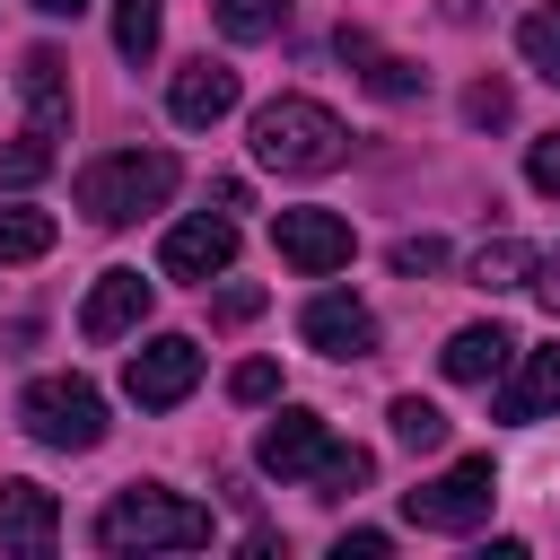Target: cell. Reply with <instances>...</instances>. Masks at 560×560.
<instances>
[{"instance_id":"32","label":"cell","mask_w":560,"mask_h":560,"mask_svg":"<svg viewBox=\"0 0 560 560\" xmlns=\"http://www.w3.org/2000/svg\"><path fill=\"white\" fill-rule=\"evenodd\" d=\"M525 289H534V298H542V306L560 315V245H551V254H534V271H525Z\"/></svg>"},{"instance_id":"8","label":"cell","mask_w":560,"mask_h":560,"mask_svg":"<svg viewBox=\"0 0 560 560\" xmlns=\"http://www.w3.org/2000/svg\"><path fill=\"white\" fill-rule=\"evenodd\" d=\"M332 446H341V438L324 429V411H280V420L254 438V464H262L271 481H315Z\"/></svg>"},{"instance_id":"19","label":"cell","mask_w":560,"mask_h":560,"mask_svg":"<svg viewBox=\"0 0 560 560\" xmlns=\"http://www.w3.org/2000/svg\"><path fill=\"white\" fill-rule=\"evenodd\" d=\"M525 271H534V245H516V236H490L481 254H472V289H525Z\"/></svg>"},{"instance_id":"11","label":"cell","mask_w":560,"mask_h":560,"mask_svg":"<svg viewBox=\"0 0 560 560\" xmlns=\"http://www.w3.org/2000/svg\"><path fill=\"white\" fill-rule=\"evenodd\" d=\"M166 114H175L184 131L228 122V114H236V70H228V61H210V52H201V61H184V70H175V88H166Z\"/></svg>"},{"instance_id":"29","label":"cell","mask_w":560,"mask_h":560,"mask_svg":"<svg viewBox=\"0 0 560 560\" xmlns=\"http://www.w3.org/2000/svg\"><path fill=\"white\" fill-rule=\"evenodd\" d=\"M228 394H236V402H271V394H280V368H271V359H245V368L228 376Z\"/></svg>"},{"instance_id":"28","label":"cell","mask_w":560,"mask_h":560,"mask_svg":"<svg viewBox=\"0 0 560 560\" xmlns=\"http://www.w3.org/2000/svg\"><path fill=\"white\" fill-rule=\"evenodd\" d=\"M394 271H402V280H420V271H446V245H438V236H402V245H394Z\"/></svg>"},{"instance_id":"22","label":"cell","mask_w":560,"mask_h":560,"mask_svg":"<svg viewBox=\"0 0 560 560\" xmlns=\"http://www.w3.org/2000/svg\"><path fill=\"white\" fill-rule=\"evenodd\" d=\"M35 254H52V219L26 210V201H9L0 210V262H35Z\"/></svg>"},{"instance_id":"1","label":"cell","mask_w":560,"mask_h":560,"mask_svg":"<svg viewBox=\"0 0 560 560\" xmlns=\"http://www.w3.org/2000/svg\"><path fill=\"white\" fill-rule=\"evenodd\" d=\"M254 158L271 175H332L350 158V122L324 96H271L254 105Z\"/></svg>"},{"instance_id":"27","label":"cell","mask_w":560,"mask_h":560,"mask_svg":"<svg viewBox=\"0 0 560 560\" xmlns=\"http://www.w3.org/2000/svg\"><path fill=\"white\" fill-rule=\"evenodd\" d=\"M525 184H534V192H551V201H560V131H542V140H534V149H525Z\"/></svg>"},{"instance_id":"16","label":"cell","mask_w":560,"mask_h":560,"mask_svg":"<svg viewBox=\"0 0 560 560\" xmlns=\"http://www.w3.org/2000/svg\"><path fill=\"white\" fill-rule=\"evenodd\" d=\"M560 411V341H542V350H525L516 359V376H508V394H499V420H551Z\"/></svg>"},{"instance_id":"13","label":"cell","mask_w":560,"mask_h":560,"mask_svg":"<svg viewBox=\"0 0 560 560\" xmlns=\"http://www.w3.org/2000/svg\"><path fill=\"white\" fill-rule=\"evenodd\" d=\"M140 315H149V280L140 271H96V289L79 306V332L88 341H122V332H140Z\"/></svg>"},{"instance_id":"21","label":"cell","mask_w":560,"mask_h":560,"mask_svg":"<svg viewBox=\"0 0 560 560\" xmlns=\"http://www.w3.org/2000/svg\"><path fill=\"white\" fill-rule=\"evenodd\" d=\"M516 52H525V70H542V79L560 88V0L525 9V26H516Z\"/></svg>"},{"instance_id":"10","label":"cell","mask_w":560,"mask_h":560,"mask_svg":"<svg viewBox=\"0 0 560 560\" xmlns=\"http://www.w3.org/2000/svg\"><path fill=\"white\" fill-rule=\"evenodd\" d=\"M236 262V219H175L158 236V271L166 280H219Z\"/></svg>"},{"instance_id":"3","label":"cell","mask_w":560,"mask_h":560,"mask_svg":"<svg viewBox=\"0 0 560 560\" xmlns=\"http://www.w3.org/2000/svg\"><path fill=\"white\" fill-rule=\"evenodd\" d=\"M96 542H105L114 560H131V551H201V542H210V508H192V499H175V490H158V481H131L122 499H105Z\"/></svg>"},{"instance_id":"25","label":"cell","mask_w":560,"mask_h":560,"mask_svg":"<svg viewBox=\"0 0 560 560\" xmlns=\"http://www.w3.org/2000/svg\"><path fill=\"white\" fill-rule=\"evenodd\" d=\"M44 166H52V140H44V131H26L18 149H0V184H35Z\"/></svg>"},{"instance_id":"15","label":"cell","mask_w":560,"mask_h":560,"mask_svg":"<svg viewBox=\"0 0 560 560\" xmlns=\"http://www.w3.org/2000/svg\"><path fill=\"white\" fill-rule=\"evenodd\" d=\"M52 534H61L52 490L44 481H0V542L9 551H52Z\"/></svg>"},{"instance_id":"17","label":"cell","mask_w":560,"mask_h":560,"mask_svg":"<svg viewBox=\"0 0 560 560\" xmlns=\"http://www.w3.org/2000/svg\"><path fill=\"white\" fill-rule=\"evenodd\" d=\"M508 359H516V332H508V324H464V332L438 350V368H446L455 385H490Z\"/></svg>"},{"instance_id":"24","label":"cell","mask_w":560,"mask_h":560,"mask_svg":"<svg viewBox=\"0 0 560 560\" xmlns=\"http://www.w3.org/2000/svg\"><path fill=\"white\" fill-rule=\"evenodd\" d=\"M368 481H376V455H368V446H332L324 472H315V499H350V490H368Z\"/></svg>"},{"instance_id":"20","label":"cell","mask_w":560,"mask_h":560,"mask_svg":"<svg viewBox=\"0 0 560 560\" xmlns=\"http://www.w3.org/2000/svg\"><path fill=\"white\" fill-rule=\"evenodd\" d=\"M158 26H166V0H114V52L122 61H149Z\"/></svg>"},{"instance_id":"12","label":"cell","mask_w":560,"mask_h":560,"mask_svg":"<svg viewBox=\"0 0 560 560\" xmlns=\"http://www.w3.org/2000/svg\"><path fill=\"white\" fill-rule=\"evenodd\" d=\"M18 96H26V122H35L44 140L70 131V61H61L52 44H35V52L18 61Z\"/></svg>"},{"instance_id":"4","label":"cell","mask_w":560,"mask_h":560,"mask_svg":"<svg viewBox=\"0 0 560 560\" xmlns=\"http://www.w3.org/2000/svg\"><path fill=\"white\" fill-rule=\"evenodd\" d=\"M18 429L52 455H88V446H105V394L88 376H35L18 402Z\"/></svg>"},{"instance_id":"9","label":"cell","mask_w":560,"mask_h":560,"mask_svg":"<svg viewBox=\"0 0 560 560\" xmlns=\"http://www.w3.org/2000/svg\"><path fill=\"white\" fill-rule=\"evenodd\" d=\"M298 332H306V350H324V359H376V315L350 298V289H324V298H306V315H298Z\"/></svg>"},{"instance_id":"33","label":"cell","mask_w":560,"mask_h":560,"mask_svg":"<svg viewBox=\"0 0 560 560\" xmlns=\"http://www.w3.org/2000/svg\"><path fill=\"white\" fill-rule=\"evenodd\" d=\"M26 9H44V18H79L88 0H26Z\"/></svg>"},{"instance_id":"26","label":"cell","mask_w":560,"mask_h":560,"mask_svg":"<svg viewBox=\"0 0 560 560\" xmlns=\"http://www.w3.org/2000/svg\"><path fill=\"white\" fill-rule=\"evenodd\" d=\"M464 114H472L481 131H499V122L516 114V96H508V79H472V96H464Z\"/></svg>"},{"instance_id":"18","label":"cell","mask_w":560,"mask_h":560,"mask_svg":"<svg viewBox=\"0 0 560 560\" xmlns=\"http://www.w3.org/2000/svg\"><path fill=\"white\" fill-rule=\"evenodd\" d=\"M289 9H298V0H210V18H219L228 44H262V35H280Z\"/></svg>"},{"instance_id":"14","label":"cell","mask_w":560,"mask_h":560,"mask_svg":"<svg viewBox=\"0 0 560 560\" xmlns=\"http://www.w3.org/2000/svg\"><path fill=\"white\" fill-rule=\"evenodd\" d=\"M332 52H341V61H350V70H359V79H368L376 96H394V105L429 88V70H411L402 52H385V44L368 35V26H341V35H332Z\"/></svg>"},{"instance_id":"2","label":"cell","mask_w":560,"mask_h":560,"mask_svg":"<svg viewBox=\"0 0 560 560\" xmlns=\"http://www.w3.org/2000/svg\"><path fill=\"white\" fill-rule=\"evenodd\" d=\"M175 184H184V166H175L166 149H114V158H88V166H79V210H88L96 228H131V219L166 210Z\"/></svg>"},{"instance_id":"7","label":"cell","mask_w":560,"mask_h":560,"mask_svg":"<svg viewBox=\"0 0 560 560\" xmlns=\"http://www.w3.org/2000/svg\"><path fill=\"white\" fill-rule=\"evenodd\" d=\"M271 245H280V262H289V271L324 280V271H341V262H350V245H359V236H350V219H341V210H315V201H306V210H280V219H271Z\"/></svg>"},{"instance_id":"6","label":"cell","mask_w":560,"mask_h":560,"mask_svg":"<svg viewBox=\"0 0 560 560\" xmlns=\"http://www.w3.org/2000/svg\"><path fill=\"white\" fill-rule=\"evenodd\" d=\"M192 385H201V341H192V332H158V341H140V350L122 359V394H131L140 411H175Z\"/></svg>"},{"instance_id":"23","label":"cell","mask_w":560,"mask_h":560,"mask_svg":"<svg viewBox=\"0 0 560 560\" xmlns=\"http://www.w3.org/2000/svg\"><path fill=\"white\" fill-rule=\"evenodd\" d=\"M385 420H394V438H402L411 455L446 446V411H438V402H420V394H394V411H385Z\"/></svg>"},{"instance_id":"30","label":"cell","mask_w":560,"mask_h":560,"mask_svg":"<svg viewBox=\"0 0 560 560\" xmlns=\"http://www.w3.org/2000/svg\"><path fill=\"white\" fill-rule=\"evenodd\" d=\"M210 315H219V324H254V315H262V289H254V280H236V289H219V298H210Z\"/></svg>"},{"instance_id":"31","label":"cell","mask_w":560,"mask_h":560,"mask_svg":"<svg viewBox=\"0 0 560 560\" xmlns=\"http://www.w3.org/2000/svg\"><path fill=\"white\" fill-rule=\"evenodd\" d=\"M385 551H394V534H376V525H359V534L332 542V560H385Z\"/></svg>"},{"instance_id":"5","label":"cell","mask_w":560,"mask_h":560,"mask_svg":"<svg viewBox=\"0 0 560 560\" xmlns=\"http://www.w3.org/2000/svg\"><path fill=\"white\" fill-rule=\"evenodd\" d=\"M490 499H499V464H490V455H455L438 481L402 490V516H411L420 534H472V525L490 516Z\"/></svg>"}]
</instances>
